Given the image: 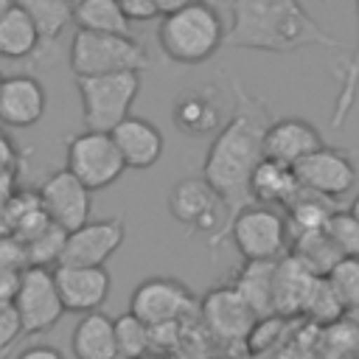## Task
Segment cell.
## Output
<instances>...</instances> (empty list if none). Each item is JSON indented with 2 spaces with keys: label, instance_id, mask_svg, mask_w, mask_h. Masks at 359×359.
I'll list each match as a JSON object with an SVG mask.
<instances>
[{
  "label": "cell",
  "instance_id": "1",
  "mask_svg": "<svg viewBox=\"0 0 359 359\" xmlns=\"http://www.w3.org/2000/svg\"><path fill=\"white\" fill-rule=\"evenodd\" d=\"M233 98H236V107L224 121V126L213 135L202 163V177L224 199L230 222L236 219L238 210L252 205L250 182L255 168L264 160V137L272 123L269 107L264 104V98L247 93L241 81H233Z\"/></svg>",
  "mask_w": 359,
  "mask_h": 359
},
{
  "label": "cell",
  "instance_id": "2",
  "mask_svg": "<svg viewBox=\"0 0 359 359\" xmlns=\"http://www.w3.org/2000/svg\"><path fill=\"white\" fill-rule=\"evenodd\" d=\"M224 45L266 53H292L309 45L328 48L334 53L342 50V45L320 28L300 0H233Z\"/></svg>",
  "mask_w": 359,
  "mask_h": 359
},
{
  "label": "cell",
  "instance_id": "3",
  "mask_svg": "<svg viewBox=\"0 0 359 359\" xmlns=\"http://www.w3.org/2000/svg\"><path fill=\"white\" fill-rule=\"evenodd\" d=\"M227 39V25L222 14L208 3L196 0L180 11L163 14L157 22V45L160 50L185 67L208 62Z\"/></svg>",
  "mask_w": 359,
  "mask_h": 359
},
{
  "label": "cell",
  "instance_id": "4",
  "mask_svg": "<svg viewBox=\"0 0 359 359\" xmlns=\"http://www.w3.org/2000/svg\"><path fill=\"white\" fill-rule=\"evenodd\" d=\"M67 65L76 79L143 70L149 65L146 48L132 34H101L76 28L67 50Z\"/></svg>",
  "mask_w": 359,
  "mask_h": 359
},
{
  "label": "cell",
  "instance_id": "5",
  "mask_svg": "<svg viewBox=\"0 0 359 359\" xmlns=\"http://www.w3.org/2000/svg\"><path fill=\"white\" fill-rule=\"evenodd\" d=\"M79 98H81V121L84 129L93 132H112L121 121L132 115V104L140 95V73H107L76 79Z\"/></svg>",
  "mask_w": 359,
  "mask_h": 359
},
{
  "label": "cell",
  "instance_id": "6",
  "mask_svg": "<svg viewBox=\"0 0 359 359\" xmlns=\"http://www.w3.org/2000/svg\"><path fill=\"white\" fill-rule=\"evenodd\" d=\"M227 236L244 261H278L289 241V222L278 208L252 202L236 213Z\"/></svg>",
  "mask_w": 359,
  "mask_h": 359
},
{
  "label": "cell",
  "instance_id": "7",
  "mask_svg": "<svg viewBox=\"0 0 359 359\" xmlns=\"http://www.w3.org/2000/svg\"><path fill=\"white\" fill-rule=\"evenodd\" d=\"M168 213L196 233H216V238L227 233L230 222L224 199L205 177L177 180L168 191Z\"/></svg>",
  "mask_w": 359,
  "mask_h": 359
},
{
  "label": "cell",
  "instance_id": "8",
  "mask_svg": "<svg viewBox=\"0 0 359 359\" xmlns=\"http://www.w3.org/2000/svg\"><path fill=\"white\" fill-rule=\"evenodd\" d=\"M65 168L73 171L90 191H101L121 180L126 163L112 140V132H93L84 129L67 143Z\"/></svg>",
  "mask_w": 359,
  "mask_h": 359
},
{
  "label": "cell",
  "instance_id": "9",
  "mask_svg": "<svg viewBox=\"0 0 359 359\" xmlns=\"http://www.w3.org/2000/svg\"><path fill=\"white\" fill-rule=\"evenodd\" d=\"M194 306L196 297L191 294V289L177 278H165V275L140 280L129 294V311L151 328L180 323Z\"/></svg>",
  "mask_w": 359,
  "mask_h": 359
},
{
  "label": "cell",
  "instance_id": "10",
  "mask_svg": "<svg viewBox=\"0 0 359 359\" xmlns=\"http://www.w3.org/2000/svg\"><path fill=\"white\" fill-rule=\"evenodd\" d=\"M14 306L22 320V337H36L50 331L59 317L65 314V303L56 289V278L50 266H25L20 292L14 297Z\"/></svg>",
  "mask_w": 359,
  "mask_h": 359
},
{
  "label": "cell",
  "instance_id": "11",
  "mask_svg": "<svg viewBox=\"0 0 359 359\" xmlns=\"http://www.w3.org/2000/svg\"><path fill=\"white\" fill-rule=\"evenodd\" d=\"M36 202H39L42 216L50 224L62 227L65 233L87 224L90 222V213H93V191L73 171H67V168L53 171L39 185Z\"/></svg>",
  "mask_w": 359,
  "mask_h": 359
},
{
  "label": "cell",
  "instance_id": "12",
  "mask_svg": "<svg viewBox=\"0 0 359 359\" xmlns=\"http://www.w3.org/2000/svg\"><path fill=\"white\" fill-rule=\"evenodd\" d=\"M294 171L306 191L320 194L325 199L345 196L356 185V165H353L351 154L342 149H334V146H323V149L311 151L309 157H303L294 165Z\"/></svg>",
  "mask_w": 359,
  "mask_h": 359
},
{
  "label": "cell",
  "instance_id": "13",
  "mask_svg": "<svg viewBox=\"0 0 359 359\" xmlns=\"http://www.w3.org/2000/svg\"><path fill=\"white\" fill-rule=\"evenodd\" d=\"M126 227L121 216L112 219H90L87 224L76 227L65 238L62 261L59 264H76V266H104L123 244Z\"/></svg>",
  "mask_w": 359,
  "mask_h": 359
},
{
  "label": "cell",
  "instance_id": "14",
  "mask_svg": "<svg viewBox=\"0 0 359 359\" xmlns=\"http://www.w3.org/2000/svg\"><path fill=\"white\" fill-rule=\"evenodd\" d=\"M53 278H56V289L65 303V311H76V314L101 311V306L112 289V278H109L107 266L59 264L53 269Z\"/></svg>",
  "mask_w": 359,
  "mask_h": 359
},
{
  "label": "cell",
  "instance_id": "15",
  "mask_svg": "<svg viewBox=\"0 0 359 359\" xmlns=\"http://www.w3.org/2000/svg\"><path fill=\"white\" fill-rule=\"evenodd\" d=\"M171 121L185 137H208L224 126V101L216 87H191L177 95Z\"/></svg>",
  "mask_w": 359,
  "mask_h": 359
},
{
  "label": "cell",
  "instance_id": "16",
  "mask_svg": "<svg viewBox=\"0 0 359 359\" xmlns=\"http://www.w3.org/2000/svg\"><path fill=\"white\" fill-rule=\"evenodd\" d=\"M199 311H202L205 325L222 339H244V337H250V331H252V325L258 320V314L236 292V286L210 289L199 300Z\"/></svg>",
  "mask_w": 359,
  "mask_h": 359
},
{
  "label": "cell",
  "instance_id": "17",
  "mask_svg": "<svg viewBox=\"0 0 359 359\" xmlns=\"http://www.w3.org/2000/svg\"><path fill=\"white\" fill-rule=\"evenodd\" d=\"M323 146H325L323 135L311 121H306V118H278L266 129L264 157L286 163V165L294 168L303 157H309L311 151H317Z\"/></svg>",
  "mask_w": 359,
  "mask_h": 359
},
{
  "label": "cell",
  "instance_id": "18",
  "mask_svg": "<svg viewBox=\"0 0 359 359\" xmlns=\"http://www.w3.org/2000/svg\"><path fill=\"white\" fill-rule=\"evenodd\" d=\"M48 109V95L39 79L17 73L8 76L3 81L0 90V123L14 126V129H25L42 121Z\"/></svg>",
  "mask_w": 359,
  "mask_h": 359
},
{
  "label": "cell",
  "instance_id": "19",
  "mask_svg": "<svg viewBox=\"0 0 359 359\" xmlns=\"http://www.w3.org/2000/svg\"><path fill=\"white\" fill-rule=\"evenodd\" d=\"M112 140H115L126 168H135V171L151 168L163 157V149H165L163 132L140 115H129L126 121H121L112 129Z\"/></svg>",
  "mask_w": 359,
  "mask_h": 359
},
{
  "label": "cell",
  "instance_id": "20",
  "mask_svg": "<svg viewBox=\"0 0 359 359\" xmlns=\"http://www.w3.org/2000/svg\"><path fill=\"white\" fill-rule=\"evenodd\" d=\"M250 194H252V202H258V205L289 208V205L303 194V185H300L297 171H294L292 165L264 157L261 165H258L255 174H252Z\"/></svg>",
  "mask_w": 359,
  "mask_h": 359
},
{
  "label": "cell",
  "instance_id": "21",
  "mask_svg": "<svg viewBox=\"0 0 359 359\" xmlns=\"http://www.w3.org/2000/svg\"><path fill=\"white\" fill-rule=\"evenodd\" d=\"M70 351L76 359H118L115 320L104 311L81 314L70 337Z\"/></svg>",
  "mask_w": 359,
  "mask_h": 359
},
{
  "label": "cell",
  "instance_id": "22",
  "mask_svg": "<svg viewBox=\"0 0 359 359\" xmlns=\"http://www.w3.org/2000/svg\"><path fill=\"white\" fill-rule=\"evenodd\" d=\"M317 272H311L297 255H286L278 261L275 272V311H306L309 294L317 283Z\"/></svg>",
  "mask_w": 359,
  "mask_h": 359
},
{
  "label": "cell",
  "instance_id": "23",
  "mask_svg": "<svg viewBox=\"0 0 359 359\" xmlns=\"http://www.w3.org/2000/svg\"><path fill=\"white\" fill-rule=\"evenodd\" d=\"M275 272L278 261H244L241 272L236 275V292L250 303L258 317L275 314Z\"/></svg>",
  "mask_w": 359,
  "mask_h": 359
},
{
  "label": "cell",
  "instance_id": "24",
  "mask_svg": "<svg viewBox=\"0 0 359 359\" xmlns=\"http://www.w3.org/2000/svg\"><path fill=\"white\" fill-rule=\"evenodd\" d=\"M42 42L39 28L34 20L14 3L3 17H0V56L3 59H25L31 56Z\"/></svg>",
  "mask_w": 359,
  "mask_h": 359
},
{
  "label": "cell",
  "instance_id": "25",
  "mask_svg": "<svg viewBox=\"0 0 359 359\" xmlns=\"http://www.w3.org/2000/svg\"><path fill=\"white\" fill-rule=\"evenodd\" d=\"M76 28L101 31V34H129L132 20L121 0H79L76 3Z\"/></svg>",
  "mask_w": 359,
  "mask_h": 359
},
{
  "label": "cell",
  "instance_id": "26",
  "mask_svg": "<svg viewBox=\"0 0 359 359\" xmlns=\"http://www.w3.org/2000/svg\"><path fill=\"white\" fill-rule=\"evenodd\" d=\"M17 6L34 20L42 39L53 42L65 34L70 22H76V0H17Z\"/></svg>",
  "mask_w": 359,
  "mask_h": 359
},
{
  "label": "cell",
  "instance_id": "27",
  "mask_svg": "<svg viewBox=\"0 0 359 359\" xmlns=\"http://www.w3.org/2000/svg\"><path fill=\"white\" fill-rule=\"evenodd\" d=\"M337 73H339V90H337V101H334L331 126H342L348 121V115L353 112L356 95H359V0H356V42L339 62Z\"/></svg>",
  "mask_w": 359,
  "mask_h": 359
},
{
  "label": "cell",
  "instance_id": "28",
  "mask_svg": "<svg viewBox=\"0 0 359 359\" xmlns=\"http://www.w3.org/2000/svg\"><path fill=\"white\" fill-rule=\"evenodd\" d=\"M151 325H146L132 311L115 317V339H118V359H146L154 348Z\"/></svg>",
  "mask_w": 359,
  "mask_h": 359
},
{
  "label": "cell",
  "instance_id": "29",
  "mask_svg": "<svg viewBox=\"0 0 359 359\" xmlns=\"http://www.w3.org/2000/svg\"><path fill=\"white\" fill-rule=\"evenodd\" d=\"M325 280L331 283L334 294L339 297V303L345 306V311H356L359 309V258H339L334 264V269L325 275Z\"/></svg>",
  "mask_w": 359,
  "mask_h": 359
},
{
  "label": "cell",
  "instance_id": "30",
  "mask_svg": "<svg viewBox=\"0 0 359 359\" xmlns=\"http://www.w3.org/2000/svg\"><path fill=\"white\" fill-rule=\"evenodd\" d=\"M325 233L342 255L359 258V219L351 210H334L325 224Z\"/></svg>",
  "mask_w": 359,
  "mask_h": 359
},
{
  "label": "cell",
  "instance_id": "31",
  "mask_svg": "<svg viewBox=\"0 0 359 359\" xmlns=\"http://www.w3.org/2000/svg\"><path fill=\"white\" fill-rule=\"evenodd\" d=\"M345 311V306L339 303V297L334 294L331 283L325 280V275L317 278L311 294H309V303H306V314H314L320 320H337L339 314Z\"/></svg>",
  "mask_w": 359,
  "mask_h": 359
},
{
  "label": "cell",
  "instance_id": "32",
  "mask_svg": "<svg viewBox=\"0 0 359 359\" xmlns=\"http://www.w3.org/2000/svg\"><path fill=\"white\" fill-rule=\"evenodd\" d=\"M22 337V320L14 303L0 306V353H6L17 339Z\"/></svg>",
  "mask_w": 359,
  "mask_h": 359
},
{
  "label": "cell",
  "instance_id": "33",
  "mask_svg": "<svg viewBox=\"0 0 359 359\" xmlns=\"http://www.w3.org/2000/svg\"><path fill=\"white\" fill-rule=\"evenodd\" d=\"M20 280H22V269L20 266L0 264V306L3 303H14V297L20 292Z\"/></svg>",
  "mask_w": 359,
  "mask_h": 359
},
{
  "label": "cell",
  "instance_id": "34",
  "mask_svg": "<svg viewBox=\"0 0 359 359\" xmlns=\"http://www.w3.org/2000/svg\"><path fill=\"white\" fill-rule=\"evenodd\" d=\"M14 359H65V353H62L59 348H53V345H42V342H36V345L22 348Z\"/></svg>",
  "mask_w": 359,
  "mask_h": 359
},
{
  "label": "cell",
  "instance_id": "35",
  "mask_svg": "<svg viewBox=\"0 0 359 359\" xmlns=\"http://www.w3.org/2000/svg\"><path fill=\"white\" fill-rule=\"evenodd\" d=\"M151 3H154L157 14L163 17V14H171V11H180V8L191 6V3H196V0H151Z\"/></svg>",
  "mask_w": 359,
  "mask_h": 359
},
{
  "label": "cell",
  "instance_id": "36",
  "mask_svg": "<svg viewBox=\"0 0 359 359\" xmlns=\"http://www.w3.org/2000/svg\"><path fill=\"white\" fill-rule=\"evenodd\" d=\"M348 210H351V213H353V216L359 219V194L353 196V202H351V208H348Z\"/></svg>",
  "mask_w": 359,
  "mask_h": 359
},
{
  "label": "cell",
  "instance_id": "37",
  "mask_svg": "<svg viewBox=\"0 0 359 359\" xmlns=\"http://www.w3.org/2000/svg\"><path fill=\"white\" fill-rule=\"evenodd\" d=\"M14 3H17V0H0V17H3V14H6V11L14 6Z\"/></svg>",
  "mask_w": 359,
  "mask_h": 359
},
{
  "label": "cell",
  "instance_id": "38",
  "mask_svg": "<svg viewBox=\"0 0 359 359\" xmlns=\"http://www.w3.org/2000/svg\"><path fill=\"white\" fill-rule=\"evenodd\" d=\"M3 81H6V79H3V76H0V90H3Z\"/></svg>",
  "mask_w": 359,
  "mask_h": 359
},
{
  "label": "cell",
  "instance_id": "39",
  "mask_svg": "<svg viewBox=\"0 0 359 359\" xmlns=\"http://www.w3.org/2000/svg\"><path fill=\"white\" fill-rule=\"evenodd\" d=\"M146 359H157V356H146Z\"/></svg>",
  "mask_w": 359,
  "mask_h": 359
}]
</instances>
